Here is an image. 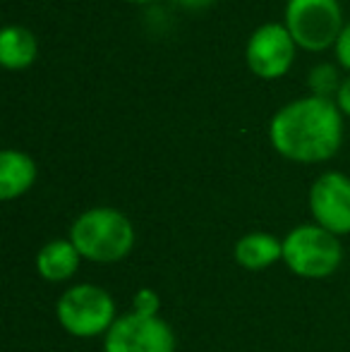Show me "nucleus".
I'll list each match as a JSON object with an SVG mask.
<instances>
[{"mask_svg":"<svg viewBox=\"0 0 350 352\" xmlns=\"http://www.w3.org/2000/svg\"><path fill=\"white\" fill-rule=\"evenodd\" d=\"M159 309V297L154 295L151 290H140L135 297V311L140 314H156Z\"/></svg>","mask_w":350,"mask_h":352,"instance_id":"obj_14","label":"nucleus"},{"mask_svg":"<svg viewBox=\"0 0 350 352\" xmlns=\"http://www.w3.org/2000/svg\"><path fill=\"white\" fill-rule=\"evenodd\" d=\"M336 58L346 70H350V22L343 27L341 36L336 41Z\"/></svg>","mask_w":350,"mask_h":352,"instance_id":"obj_15","label":"nucleus"},{"mask_svg":"<svg viewBox=\"0 0 350 352\" xmlns=\"http://www.w3.org/2000/svg\"><path fill=\"white\" fill-rule=\"evenodd\" d=\"M58 321L70 336L94 338L108 333L116 324V300L103 287L82 283L65 290L58 300Z\"/></svg>","mask_w":350,"mask_h":352,"instance_id":"obj_4","label":"nucleus"},{"mask_svg":"<svg viewBox=\"0 0 350 352\" xmlns=\"http://www.w3.org/2000/svg\"><path fill=\"white\" fill-rule=\"evenodd\" d=\"M269 137L276 151L290 161L322 163L341 148V111L331 98H298L271 118Z\"/></svg>","mask_w":350,"mask_h":352,"instance_id":"obj_1","label":"nucleus"},{"mask_svg":"<svg viewBox=\"0 0 350 352\" xmlns=\"http://www.w3.org/2000/svg\"><path fill=\"white\" fill-rule=\"evenodd\" d=\"M130 3H149V0H130Z\"/></svg>","mask_w":350,"mask_h":352,"instance_id":"obj_18","label":"nucleus"},{"mask_svg":"<svg viewBox=\"0 0 350 352\" xmlns=\"http://www.w3.org/2000/svg\"><path fill=\"white\" fill-rule=\"evenodd\" d=\"M248 65L257 77L278 79L290 70L295 60V41L285 24H262L248 41Z\"/></svg>","mask_w":350,"mask_h":352,"instance_id":"obj_7","label":"nucleus"},{"mask_svg":"<svg viewBox=\"0 0 350 352\" xmlns=\"http://www.w3.org/2000/svg\"><path fill=\"white\" fill-rule=\"evenodd\" d=\"M70 240L82 259L113 264L125 259L135 247V226L125 213L98 206L77 216L70 228Z\"/></svg>","mask_w":350,"mask_h":352,"instance_id":"obj_2","label":"nucleus"},{"mask_svg":"<svg viewBox=\"0 0 350 352\" xmlns=\"http://www.w3.org/2000/svg\"><path fill=\"white\" fill-rule=\"evenodd\" d=\"M171 3L180 5V8H185V10H204V8H209L214 0H171Z\"/></svg>","mask_w":350,"mask_h":352,"instance_id":"obj_17","label":"nucleus"},{"mask_svg":"<svg viewBox=\"0 0 350 352\" xmlns=\"http://www.w3.org/2000/svg\"><path fill=\"white\" fill-rule=\"evenodd\" d=\"M39 43L29 29L12 24L0 32V63L10 70H22L36 60Z\"/></svg>","mask_w":350,"mask_h":352,"instance_id":"obj_12","label":"nucleus"},{"mask_svg":"<svg viewBox=\"0 0 350 352\" xmlns=\"http://www.w3.org/2000/svg\"><path fill=\"white\" fill-rule=\"evenodd\" d=\"M283 259V242L269 232H250L235 245V261L248 271H262Z\"/></svg>","mask_w":350,"mask_h":352,"instance_id":"obj_10","label":"nucleus"},{"mask_svg":"<svg viewBox=\"0 0 350 352\" xmlns=\"http://www.w3.org/2000/svg\"><path fill=\"white\" fill-rule=\"evenodd\" d=\"M343 247L322 226H298L283 240V261L300 278H327L341 266Z\"/></svg>","mask_w":350,"mask_h":352,"instance_id":"obj_3","label":"nucleus"},{"mask_svg":"<svg viewBox=\"0 0 350 352\" xmlns=\"http://www.w3.org/2000/svg\"><path fill=\"white\" fill-rule=\"evenodd\" d=\"M36 180V163L22 151L5 148L0 153V199L10 201L29 190Z\"/></svg>","mask_w":350,"mask_h":352,"instance_id":"obj_9","label":"nucleus"},{"mask_svg":"<svg viewBox=\"0 0 350 352\" xmlns=\"http://www.w3.org/2000/svg\"><path fill=\"white\" fill-rule=\"evenodd\" d=\"M106 352H175V333L156 314H122L103 340Z\"/></svg>","mask_w":350,"mask_h":352,"instance_id":"obj_6","label":"nucleus"},{"mask_svg":"<svg viewBox=\"0 0 350 352\" xmlns=\"http://www.w3.org/2000/svg\"><path fill=\"white\" fill-rule=\"evenodd\" d=\"M285 27L298 46L324 51L338 41L343 32V14L338 0H288Z\"/></svg>","mask_w":350,"mask_h":352,"instance_id":"obj_5","label":"nucleus"},{"mask_svg":"<svg viewBox=\"0 0 350 352\" xmlns=\"http://www.w3.org/2000/svg\"><path fill=\"white\" fill-rule=\"evenodd\" d=\"M82 254L77 252V247L72 245V240H53L39 252L36 256V269L39 274L51 283H63L72 278L80 266Z\"/></svg>","mask_w":350,"mask_h":352,"instance_id":"obj_11","label":"nucleus"},{"mask_svg":"<svg viewBox=\"0 0 350 352\" xmlns=\"http://www.w3.org/2000/svg\"><path fill=\"white\" fill-rule=\"evenodd\" d=\"M309 209L317 226L333 235L350 232V177L343 173H324L309 190Z\"/></svg>","mask_w":350,"mask_h":352,"instance_id":"obj_8","label":"nucleus"},{"mask_svg":"<svg viewBox=\"0 0 350 352\" xmlns=\"http://www.w3.org/2000/svg\"><path fill=\"white\" fill-rule=\"evenodd\" d=\"M336 106H338V111H341V113L350 116V77L341 84V89H338V94H336Z\"/></svg>","mask_w":350,"mask_h":352,"instance_id":"obj_16","label":"nucleus"},{"mask_svg":"<svg viewBox=\"0 0 350 352\" xmlns=\"http://www.w3.org/2000/svg\"><path fill=\"white\" fill-rule=\"evenodd\" d=\"M307 84H309V89L314 91L312 96L329 98L331 94H338V89H341L343 82H338L336 67L329 65V63H322V65H317L312 72H309Z\"/></svg>","mask_w":350,"mask_h":352,"instance_id":"obj_13","label":"nucleus"}]
</instances>
